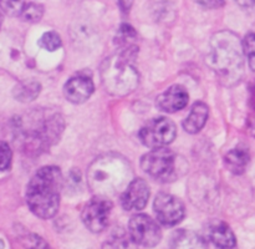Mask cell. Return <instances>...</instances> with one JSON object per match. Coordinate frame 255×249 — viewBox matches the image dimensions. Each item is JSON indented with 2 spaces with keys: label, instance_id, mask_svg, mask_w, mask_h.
<instances>
[{
  "label": "cell",
  "instance_id": "1",
  "mask_svg": "<svg viewBox=\"0 0 255 249\" xmlns=\"http://www.w3.org/2000/svg\"><path fill=\"white\" fill-rule=\"evenodd\" d=\"M206 61L224 86H234L244 75L243 42L229 30L217 32L209 42Z\"/></svg>",
  "mask_w": 255,
  "mask_h": 249
},
{
  "label": "cell",
  "instance_id": "2",
  "mask_svg": "<svg viewBox=\"0 0 255 249\" xmlns=\"http://www.w3.org/2000/svg\"><path fill=\"white\" fill-rule=\"evenodd\" d=\"M62 186L64 181L59 167L40 168L26 187V203L30 211L41 219L52 218L59 211Z\"/></svg>",
  "mask_w": 255,
  "mask_h": 249
},
{
  "label": "cell",
  "instance_id": "3",
  "mask_svg": "<svg viewBox=\"0 0 255 249\" xmlns=\"http://www.w3.org/2000/svg\"><path fill=\"white\" fill-rule=\"evenodd\" d=\"M131 166L125 157L106 153L95 159L87 171V182L96 196L110 197L128 186Z\"/></svg>",
  "mask_w": 255,
  "mask_h": 249
},
{
  "label": "cell",
  "instance_id": "4",
  "mask_svg": "<svg viewBox=\"0 0 255 249\" xmlns=\"http://www.w3.org/2000/svg\"><path fill=\"white\" fill-rule=\"evenodd\" d=\"M64 128V117L57 112H35L29 116V124L20 120L16 131L25 151L41 153L59 141Z\"/></svg>",
  "mask_w": 255,
  "mask_h": 249
},
{
  "label": "cell",
  "instance_id": "5",
  "mask_svg": "<svg viewBox=\"0 0 255 249\" xmlns=\"http://www.w3.org/2000/svg\"><path fill=\"white\" fill-rule=\"evenodd\" d=\"M137 50L119 51L107 57L101 65L102 85L114 96H126L136 90L139 75L133 66Z\"/></svg>",
  "mask_w": 255,
  "mask_h": 249
},
{
  "label": "cell",
  "instance_id": "6",
  "mask_svg": "<svg viewBox=\"0 0 255 249\" xmlns=\"http://www.w3.org/2000/svg\"><path fill=\"white\" fill-rule=\"evenodd\" d=\"M177 154L172 149L153 148L141 158V168L144 173L159 182H172L178 177Z\"/></svg>",
  "mask_w": 255,
  "mask_h": 249
},
{
  "label": "cell",
  "instance_id": "7",
  "mask_svg": "<svg viewBox=\"0 0 255 249\" xmlns=\"http://www.w3.org/2000/svg\"><path fill=\"white\" fill-rule=\"evenodd\" d=\"M177 136V128L173 121L167 117H157L147 122L139 129L138 137L148 148H159L172 143Z\"/></svg>",
  "mask_w": 255,
  "mask_h": 249
},
{
  "label": "cell",
  "instance_id": "8",
  "mask_svg": "<svg viewBox=\"0 0 255 249\" xmlns=\"http://www.w3.org/2000/svg\"><path fill=\"white\" fill-rule=\"evenodd\" d=\"M128 233L134 243L144 248H153L162 238L158 223L147 214H136L129 219Z\"/></svg>",
  "mask_w": 255,
  "mask_h": 249
},
{
  "label": "cell",
  "instance_id": "9",
  "mask_svg": "<svg viewBox=\"0 0 255 249\" xmlns=\"http://www.w3.org/2000/svg\"><path fill=\"white\" fill-rule=\"evenodd\" d=\"M112 202L106 197L96 196L85 204L81 218L84 224L92 233H100L109 226L110 214L112 211Z\"/></svg>",
  "mask_w": 255,
  "mask_h": 249
},
{
  "label": "cell",
  "instance_id": "10",
  "mask_svg": "<svg viewBox=\"0 0 255 249\" xmlns=\"http://www.w3.org/2000/svg\"><path fill=\"white\" fill-rule=\"evenodd\" d=\"M154 213L161 224L166 227H173L181 223L184 218V204L177 197L168 193H158L153 203Z\"/></svg>",
  "mask_w": 255,
  "mask_h": 249
},
{
  "label": "cell",
  "instance_id": "11",
  "mask_svg": "<svg viewBox=\"0 0 255 249\" xmlns=\"http://www.w3.org/2000/svg\"><path fill=\"white\" fill-rule=\"evenodd\" d=\"M149 198V186L144 179L134 178L128 183L121 196V204L125 211H141Z\"/></svg>",
  "mask_w": 255,
  "mask_h": 249
},
{
  "label": "cell",
  "instance_id": "12",
  "mask_svg": "<svg viewBox=\"0 0 255 249\" xmlns=\"http://www.w3.org/2000/svg\"><path fill=\"white\" fill-rule=\"evenodd\" d=\"M189 196L194 204L208 211L207 208L212 206V202L218 199V191L211 179L196 174L189 183Z\"/></svg>",
  "mask_w": 255,
  "mask_h": 249
},
{
  "label": "cell",
  "instance_id": "13",
  "mask_svg": "<svg viewBox=\"0 0 255 249\" xmlns=\"http://www.w3.org/2000/svg\"><path fill=\"white\" fill-rule=\"evenodd\" d=\"M94 81L87 75L79 74L71 77L64 86L65 97L72 104H82L94 94Z\"/></svg>",
  "mask_w": 255,
  "mask_h": 249
},
{
  "label": "cell",
  "instance_id": "14",
  "mask_svg": "<svg viewBox=\"0 0 255 249\" xmlns=\"http://www.w3.org/2000/svg\"><path fill=\"white\" fill-rule=\"evenodd\" d=\"M188 100L189 95L187 90L181 85H173L157 97V107L161 111L173 114L184 109L188 105Z\"/></svg>",
  "mask_w": 255,
  "mask_h": 249
},
{
  "label": "cell",
  "instance_id": "15",
  "mask_svg": "<svg viewBox=\"0 0 255 249\" xmlns=\"http://www.w3.org/2000/svg\"><path fill=\"white\" fill-rule=\"evenodd\" d=\"M208 237L219 249H236L237 239L231 227L224 222H214L209 226Z\"/></svg>",
  "mask_w": 255,
  "mask_h": 249
},
{
  "label": "cell",
  "instance_id": "16",
  "mask_svg": "<svg viewBox=\"0 0 255 249\" xmlns=\"http://www.w3.org/2000/svg\"><path fill=\"white\" fill-rule=\"evenodd\" d=\"M171 249H208L206 241L196 232L181 229L173 234Z\"/></svg>",
  "mask_w": 255,
  "mask_h": 249
},
{
  "label": "cell",
  "instance_id": "17",
  "mask_svg": "<svg viewBox=\"0 0 255 249\" xmlns=\"http://www.w3.org/2000/svg\"><path fill=\"white\" fill-rule=\"evenodd\" d=\"M208 105L202 101H197L192 106L188 117L183 121V128L188 133H198L206 124L207 120H208Z\"/></svg>",
  "mask_w": 255,
  "mask_h": 249
},
{
  "label": "cell",
  "instance_id": "18",
  "mask_svg": "<svg viewBox=\"0 0 255 249\" xmlns=\"http://www.w3.org/2000/svg\"><path fill=\"white\" fill-rule=\"evenodd\" d=\"M249 161H251V153L247 147H236V148L231 149L228 153L224 157V162L226 166L231 172L234 174H242L246 172L247 166H248Z\"/></svg>",
  "mask_w": 255,
  "mask_h": 249
},
{
  "label": "cell",
  "instance_id": "19",
  "mask_svg": "<svg viewBox=\"0 0 255 249\" xmlns=\"http://www.w3.org/2000/svg\"><path fill=\"white\" fill-rule=\"evenodd\" d=\"M40 86L39 82L36 81H26L21 82L20 85H17L14 90V96L17 101L21 102H30L34 101L40 94Z\"/></svg>",
  "mask_w": 255,
  "mask_h": 249
},
{
  "label": "cell",
  "instance_id": "20",
  "mask_svg": "<svg viewBox=\"0 0 255 249\" xmlns=\"http://www.w3.org/2000/svg\"><path fill=\"white\" fill-rule=\"evenodd\" d=\"M42 15H44V6L42 5L36 4V2H29V4H25L20 16L26 21L36 22L40 21Z\"/></svg>",
  "mask_w": 255,
  "mask_h": 249
},
{
  "label": "cell",
  "instance_id": "21",
  "mask_svg": "<svg viewBox=\"0 0 255 249\" xmlns=\"http://www.w3.org/2000/svg\"><path fill=\"white\" fill-rule=\"evenodd\" d=\"M39 46L47 51H55L61 46V37L56 31L45 32L39 40Z\"/></svg>",
  "mask_w": 255,
  "mask_h": 249
},
{
  "label": "cell",
  "instance_id": "22",
  "mask_svg": "<svg viewBox=\"0 0 255 249\" xmlns=\"http://www.w3.org/2000/svg\"><path fill=\"white\" fill-rule=\"evenodd\" d=\"M25 6V0H0V9L9 16L21 15Z\"/></svg>",
  "mask_w": 255,
  "mask_h": 249
},
{
  "label": "cell",
  "instance_id": "23",
  "mask_svg": "<svg viewBox=\"0 0 255 249\" xmlns=\"http://www.w3.org/2000/svg\"><path fill=\"white\" fill-rule=\"evenodd\" d=\"M244 55L249 62V67L255 71V32L247 35L243 40Z\"/></svg>",
  "mask_w": 255,
  "mask_h": 249
},
{
  "label": "cell",
  "instance_id": "24",
  "mask_svg": "<svg viewBox=\"0 0 255 249\" xmlns=\"http://www.w3.org/2000/svg\"><path fill=\"white\" fill-rule=\"evenodd\" d=\"M21 243L26 249H51L44 238L32 233L21 237Z\"/></svg>",
  "mask_w": 255,
  "mask_h": 249
},
{
  "label": "cell",
  "instance_id": "25",
  "mask_svg": "<svg viewBox=\"0 0 255 249\" xmlns=\"http://www.w3.org/2000/svg\"><path fill=\"white\" fill-rule=\"evenodd\" d=\"M12 152L9 144L4 141H0V172L6 171L11 166Z\"/></svg>",
  "mask_w": 255,
  "mask_h": 249
},
{
  "label": "cell",
  "instance_id": "26",
  "mask_svg": "<svg viewBox=\"0 0 255 249\" xmlns=\"http://www.w3.org/2000/svg\"><path fill=\"white\" fill-rule=\"evenodd\" d=\"M194 1L208 9H219L224 5V0H194Z\"/></svg>",
  "mask_w": 255,
  "mask_h": 249
},
{
  "label": "cell",
  "instance_id": "27",
  "mask_svg": "<svg viewBox=\"0 0 255 249\" xmlns=\"http://www.w3.org/2000/svg\"><path fill=\"white\" fill-rule=\"evenodd\" d=\"M117 6L120 7L124 14H128L129 10H131L132 5H133V0H116Z\"/></svg>",
  "mask_w": 255,
  "mask_h": 249
},
{
  "label": "cell",
  "instance_id": "28",
  "mask_svg": "<svg viewBox=\"0 0 255 249\" xmlns=\"http://www.w3.org/2000/svg\"><path fill=\"white\" fill-rule=\"evenodd\" d=\"M237 2L244 9H252L255 6V0H237Z\"/></svg>",
  "mask_w": 255,
  "mask_h": 249
},
{
  "label": "cell",
  "instance_id": "29",
  "mask_svg": "<svg viewBox=\"0 0 255 249\" xmlns=\"http://www.w3.org/2000/svg\"><path fill=\"white\" fill-rule=\"evenodd\" d=\"M1 24H2V16H1V12H0V27H1Z\"/></svg>",
  "mask_w": 255,
  "mask_h": 249
},
{
  "label": "cell",
  "instance_id": "30",
  "mask_svg": "<svg viewBox=\"0 0 255 249\" xmlns=\"http://www.w3.org/2000/svg\"><path fill=\"white\" fill-rule=\"evenodd\" d=\"M2 247H4V244H2V242L0 241V249H2Z\"/></svg>",
  "mask_w": 255,
  "mask_h": 249
}]
</instances>
